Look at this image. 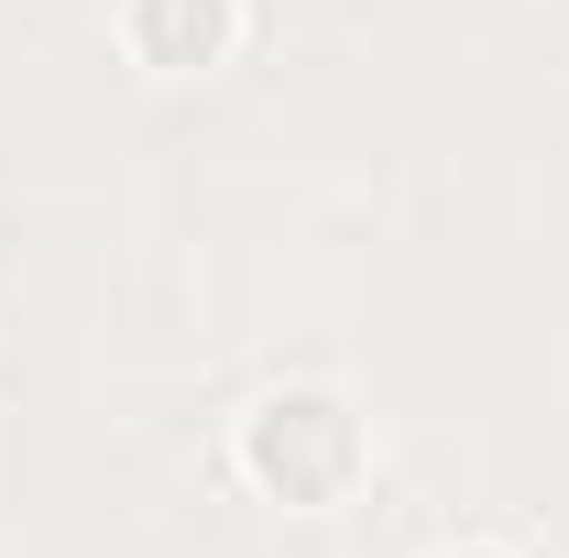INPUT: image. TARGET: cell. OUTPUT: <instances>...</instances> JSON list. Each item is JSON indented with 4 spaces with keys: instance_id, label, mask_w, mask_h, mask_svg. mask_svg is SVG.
<instances>
[{
    "instance_id": "obj_1",
    "label": "cell",
    "mask_w": 569,
    "mask_h": 558,
    "mask_svg": "<svg viewBox=\"0 0 569 558\" xmlns=\"http://www.w3.org/2000/svg\"><path fill=\"white\" fill-rule=\"evenodd\" d=\"M361 460H372V438H361L351 395H329V383H274L241 417V471L274 504H340L361 482Z\"/></svg>"
},
{
    "instance_id": "obj_2",
    "label": "cell",
    "mask_w": 569,
    "mask_h": 558,
    "mask_svg": "<svg viewBox=\"0 0 569 558\" xmlns=\"http://www.w3.org/2000/svg\"><path fill=\"white\" fill-rule=\"evenodd\" d=\"M121 33H132L142 67L187 77V67H219L241 44V0H121Z\"/></svg>"
},
{
    "instance_id": "obj_3",
    "label": "cell",
    "mask_w": 569,
    "mask_h": 558,
    "mask_svg": "<svg viewBox=\"0 0 569 558\" xmlns=\"http://www.w3.org/2000/svg\"><path fill=\"white\" fill-rule=\"evenodd\" d=\"M438 558H515V548H438Z\"/></svg>"
}]
</instances>
